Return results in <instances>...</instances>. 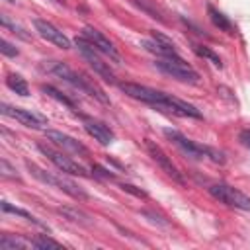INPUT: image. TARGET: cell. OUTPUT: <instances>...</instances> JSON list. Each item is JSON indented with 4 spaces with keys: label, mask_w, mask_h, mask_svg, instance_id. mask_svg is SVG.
I'll return each mask as SVG.
<instances>
[{
    "label": "cell",
    "mask_w": 250,
    "mask_h": 250,
    "mask_svg": "<svg viewBox=\"0 0 250 250\" xmlns=\"http://www.w3.org/2000/svg\"><path fill=\"white\" fill-rule=\"evenodd\" d=\"M121 92H125L129 98L133 100H139L143 104H148L156 109H162V111H168V113H174V115H182V117H195V119H201V111L176 98V96H170L166 92H160V90H154V88H148V86H143V84H137V82H121L119 84Z\"/></svg>",
    "instance_id": "6da1fadb"
},
{
    "label": "cell",
    "mask_w": 250,
    "mask_h": 250,
    "mask_svg": "<svg viewBox=\"0 0 250 250\" xmlns=\"http://www.w3.org/2000/svg\"><path fill=\"white\" fill-rule=\"evenodd\" d=\"M43 70H47L49 74H55V76H59L61 80H64L66 84H70L74 90H78V92H82V94H88V96H92L94 100H98V102H102V104H109V98L104 94V90L102 88H98L90 78H86L84 74H80V72H76L74 68H70L66 62H61V61H43Z\"/></svg>",
    "instance_id": "7a4b0ae2"
},
{
    "label": "cell",
    "mask_w": 250,
    "mask_h": 250,
    "mask_svg": "<svg viewBox=\"0 0 250 250\" xmlns=\"http://www.w3.org/2000/svg\"><path fill=\"white\" fill-rule=\"evenodd\" d=\"M164 135L168 137V141L172 145H176L186 156L189 158H195V160H203V158H209L217 164H225V154L209 145H201V143H195L191 139H188L184 133L176 131V129H164Z\"/></svg>",
    "instance_id": "3957f363"
},
{
    "label": "cell",
    "mask_w": 250,
    "mask_h": 250,
    "mask_svg": "<svg viewBox=\"0 0 250 250\" xmlns=\"http://www.w3.org/2000/svg\"><path fill=\"white\" fill-rule=\"evenodd\" d=\"M25 166H27V170L31 172V176L37 178L41 184H47V186H51V188H57V189L68 193V195L74 197V199H88V193H86L76 182H72L70 178H66L64 172H62V174H55V172H49V170L39 168V166L33 164V162H25Z\"/></svg>",
    "instance_id": "277c9868"
},
{
    "label": "cell",
    "mask_w": 250,
    "mask_h": 250,
    "mask_svg": "<svg viewBox=\"0 0 250 250\" xmlns=\"http://www.w3.org/2000/svg\"><path fill=\"white\" fill-rule=\"evenodd\" d=\"M152 64L156 70H160L162 74H166L174 80H180L186 84H197L199 82L197 70L193 66H189L180 55L178 57H156Z\"/></svg>",
    "instance_id": "5b68a950"
},
{
    "label": "cell",
    "mask_w": 250,
    "mask_h": 250,
    "mask_svg": "<svg viewBox=\"0 0 250 250\" xmlns=\"http://www.w3.org/2000/svg\"><path fill=\"white\" fill-rule=\"evenodd\" d=\"M76 49L80 51V55L88 61V64L94 68V72L96 74H100L105 82H109V84H115V74H113V70L109 68V62H105L100 55V51L84 37V35H80V37H76Z\"/></svg>",
    "instance_id": "8992f818"
},
{
    "label": "cell",
    "mask_w": 250,
    "mask_h": 250,
    "mask_svg": "<svg viewBox=\"0 0 250 250\" xmlns=\"http://www.w3.org/2000/svg\"><path fill=\"white\" fill-rule=\"evenodd\" d=\"M209 195L215 197L217 201L229 205V207H234V209H240V211H250V197L246 193H242L240 189L229 186V184H213L207 188Z\"/></svg>",
    "instance_id": "52a82bcc"
},
{
    "label": "cell",
    "mask_w": 250,
    "mask_h": 250,
    "mask_svg": "<svg viewBox=\"0 0 250 250\" xmlns=\"http://www.w3.org/2000/svg\"><path fill=\"white\" fill-rule=\"evenodd\" d=\"M37 150L41 152V154H45L61 172H64V174H72V176H84V178H88L90 176V172L78 162V160H74V158H70V156H66L64 152H61V150H55L53 146H49V145H37Z\"/></svg>",
    "instance_id": "ba28073f"
},
{
    "label": "cell",
    "mask_w": 250,
    "mask_h": 250,
    "mask_svg": "<svg viewBox=\"0 0 250 250\" xmlns=\"http://www.w3.org/2000/svg\"><path fill=\"white\" fill-rule=\"evenodd\" d=\"M0 111L6 117H12L16 121H20L21 125L29 127V129H43L47 125V119L31 109H23V107H16V105H8V104H0Z\"/></svg>",
    "instance_id": "9c48e42d"
},
{
    "label": "cell",
    "mask_w": 250,
    "mask_h": 250,
    "mask_svg": "<svg viewBox=\"0 0 250 250\" xmlns=\"http://www.w3.org/2000/svg\"><path fill=\"white\" fill-rule=\"evenodd\" d=\"M145 146H146V150H148V154H150V158L160 166V170L166 174V176H170L174 182H178V184H186V180H184V176H182V172L176 168V164L170 160V156L156 145V143H152L150 139H145Z\"/></svg>",
    "instance_id": "30bf717a"
},
{
    "label": "cell",
    "mask_w": 250,
    "mask_h": 250,
    "mask_svg": "<svg viewBox=\"0 0 250 250\" xmlns=\"http://www.w3.org/2000/svg\"><path fill=\"white\" fill-rule=\"evenodd\" d=\"M82 35L104 55V57H107L109 61H113V62H121V55L117 53V49L113 47V43L102 33V31H98L96 27H92V25H86L84 29H82Z\"/></svg>",
    "instance_id": "8fae6325"
},
{
    "label": "cell",
    "mask_w": 250,
    "mask_h": 250,
    "mask_svg": "<svg viewBox=\"0 0 250 250\" xmlns=\"http://www.w3.org/2000/svg\"><path fill=\"white\" fill-rule=\"evenodd\" d=\"M33 27H35V31H37L45 41L53 43L55 47H59V49H70V39H68L57 25H53L51 21L41 20V18H35V20H33Z\"/></svg>",
    "instance_id": "7c38bea8"
},
{
    "label": "cell",
    "mask_w": 250,
    "mask_h": 250,
    "mask_svg": "<svg viewBox=\"0 0 250 250\" xmlns=\"http://www.w3.org/2000/svg\"><path fill=\"white\" fill-rule=\"evenodd\" d=\"M45 137H47V141H51L61 150H66V152H72V154H78V156H86L88 154V148L80 141H76L74 137H70V135H66L62 131L45 129Z\"/></svg>",
    "instance_id": "4fadbf2b"
},
{
    "label": "cell",
    "mask_w": 250,
    "mask_h": 250,
    "mask_svg": "<svg viewBox=\"0 0 250 250\" xmlns=\"http://www.w3.org/2000/svg\"><path fill=\"white\" fill-rule=\"evenodd\" d=\"M141 45H143L148 53H154L156 57H178L176 45H174L168 37H164V35H160V33H156V31H152V37H150V39H143Z\"/></svg>",
    "instance_id": "5bb4252c"
},
{
    "label": "cell",
    "mask_w": 250,
    "mask_h": 250,
    "mask_svg": "<svg viewBox=\"0 0 250 250\" xmlns=\"http://www.w3.org/2000/svg\"><path fill=\"white\" fill-rule=\"evenodd\" d=\"M82 123H84L86 133H88L90 137H94L100 145L107 146V145H111V143L115 141L113 131H111L105 123H102V121H98V119H92V117H84V115H82Z\"/></svg>",
    "instance_id": "9a60e30c"
},
{
    "label": "cell",
    "mask_w": 250,
    "mask_h": 250,
    "mask_svg": "<svg viewBox=\"0 0 250 250\" xmlns=\"http://www.w3.org/2000/svg\"><path fill=\"white\" fill-rule=\"evenodd\" d=\"M207 16H209L211 23H213L219 31H225L227 35H234V25L230 23V20H229L221 10H217L213 4H207Z\"/></svg>",
    "instance_id": "2e32d148"
},
{
    "label": "cell",
    "mask_w": 250,
    "mask_h": 250,
    "mask_svg": "<svg viewBox=\"0 0 250 250\" xmlns=\"http://www.w3.org/2000/svg\"><path fill=\"white\" fill-rule=\"evenodd\" d=\"M0 207H2V211L4 213H12V215H18V217H23L25 221H29V223H33V225H37V227H41V229H49L47 225H43L37 217H33L29 211H25V209H21V207H16V205H12V203H8L6 199H2L0 201Z\"/></svg>",
    "instance_id": "e0dca14e"
},
{
    "label": "cell",
    "mask_w": 250,
    "mask_h": 250,
    "mask_svg": "<svg viewBox=\"0 0 250 250\" xmlns=\"http://www.w3.org/2000/svg\"><path fill=\"white\" fill-rule=\"evenodd\" d=\"M0 23H2V27H4V29H10V31H12L14 35H18L20 39H23V41H29V39H31L29 31H27L23 25H20L18 21H14L10 16L0 14Z\"/></svg>",
    "instance_id": "ac0fdd59"
},
{
    "label": "cell",
    "mask_w": 250,
    "mask_h": 250,
    "mask_svg": "<svg viewBox=\"0 0 250 250\" xmlns=\"http://www.w3.org/2000/svg\"><path fill=\"white\" fill-rule=\"evenodd\" d=\"M59 213L64 215L68 221L72 223H78V225H92V219L90 215H86L84 211L80 209H74V207H59Z\"/></svg>",
    "instance_id": "d6986e66"
},
{
    "label": "cell",
    "mask_w": 250,
    "mask_h": 250,
    "mask_svg": "<svg viewBox=\"0 0 250 250\" xmlns=\"http://www.w3.org/2000/svg\"><path fill=\"white\" fill-rule=\"evenodd\" d=\"M6 86L12 92L20 94V96H29V86H27V82L20 74H8L6 76Z\"/></svg>",
    "instance_id": "ffe728a7"
},
{
    "label": "cell",
    "mask_w": 250,
    "mask_h": 250,
    "mask_svg": "<svg viewBox=\"0 0 250 250\" xmlns=\"http://www.w3.org/2000/svg\"><path fill=\"white\" fill-rule=\"evenodd\" d=\"M41 92H43V94H47L49 98L57 100L59 104H62V105H66V107H70V109H74V107H76V104H74L68 96H64L62 92H59V90H57L55 86H51V84H43V86H41Z\"/></svg>",
    "instance_id": "44dd1931"
},
{
    "label": "cell",
    "mask_w": 250,
    "mask_h": 250,
    "mask_svg": "<svg viewBox=\"0 0 250 250\" xmlns=\"http://www.w3.org/2000/svg\"><path fill=\"white\" fill-rule=\"evenodd\" d=\"M27 246H31V242H25V240L16 238L12 234H2L0 236V248L2 250H25Z\"/></svg>",
    "instance_id": "7402d4cb"
},
{
    "label": "cell",
    "mask_w": 250,
    "mask_h": 250,
    "mask_svg": "<svg viewBox=\"0 0 250 250\" xmlns=\"http://www.w3.org/2000/svg\"><path fill=\"white\" fill-rule=\"evenodd\" d=\"M141 12H145L148 18H152V20H158V21H164V18H162V12L154 6V2L152 0H131Z\"/></svg>",
    "instance_id": "603a6c76"
},
{
    "label": "cell",
    "mask_w": 250,
    "mask_h": 250,
    "mask_svg": "<svg viewBox=\"0 0 250 250\" xmlns=\"http://www.w3.org/2000/svg\"><path fill=\"white\" fill-rule=\"evenodd\" d=\"M191 49H193V53H195V55H199V57H203V59L211 61V62H213L217 68H221V66H223V61H221V57H219V55H215V53H213L209 47L193 43V45H191Z\"/></svg>",
    "instance_id": "cb8c5ba5"
},
{
    "label": "cell",
    "mask_w": 250,
    "mask_h": 250,
    "mask_svg": "<svg viewBox=\"0 0 250 250\" xmlns=\"http://www.w3.org/2000/svg\"><path fill=\"white\" fill-rule=\"evenodd\" d=\"M29 242H31L33 248H62L61 242H57V240H53V238H49V236H35V238H31Z\"/></svg>",
    "instance_id": "d4e9b609"
},
{
    "label": "cell",
    "mask_w": 250,
    "mask_h": 250,
    "mask_svg": "<svg viewBox=\"0 0 250 250\" xmlns=\"http://www.w3.org/2000/svg\"><path fill=\"white\" fill-rule=\"evenodd\" d=\"M0 172H2V176H4V178L20 180V176L16 174V168H12V166H10V162H8L6 158H2V160H0Z\"/></svg>",
    "instance_id": "484cf974"
},
{
    "label": "cell",
    "mask_w": 250,
    "mask_h": 250,
    "mask_svg": "<svg viewBox=\"0 0 250 250\" xmlns=\"http://www.w3.org/2000/svg\"><path fill=\"white\" fill-rule=\"evenodd\" d=\"M0 51H2V55H6V57H18V53H20L8 39H2V41H0Z\"/></svg>",
    "instance_id": "4316f807"
},
{
    "label": "cell",
    "mask_w": 250,
    "mask_h": 250,
    "mask_svg": "<svg viewBox=\"0 0 250 250\" xmlns=\"http://www.w3.org/2000/svg\"><path fill=\"white\" fill-rule=\"evenodd\" d=\"M123 191H129V193H133V195H137V197H146V191H143V189H137L135 186H131V184H121L119 186Z\"/></svg>",
    "instance_id": "83f0119b"
},
{
    "label": "cell",
    "mask_w": 250,
    "mask_h": 250,
    "mask_svg": "<svg viewBox=\"0 0 250 250\" xmlns=\"http://www.w3.org/2000/svg\"><path fill=\"white\" fill-rule=\"evenodd\" d=\"M238 141H240V145H242L244 148L250 150V129H242V131L238 133Z\"/></svg>",
    "instance_id": "f1b7e54d"
},
{
    "label": "cell",
    "mask_w": 250,
    "mask_h": 250,
    "mask_svg": "<svg viewBox=\"0 0 250 250\" xmlns=\"http://www.w3.org/2000/svg\"><path fill=\"white\" fill-rule=\"evenodd\" d=\"M6 2H10V4H14V2H16V0H6Z\"/></svg>",
    "instance_id": "f546056e"
},
{
    "label": "cell",
    "mask_w": 250,
    "mask_h": 250,
    "mask_svg": "<svg viewBox=\"0 0 250 250\" xmlns=\"http://www.w3.org/2000/svg\"><path fill=\"white\" fill-rule=\"evenodd\" d=\"M55 2H57V4H62V0H55Z\"/></svg>",
    "instance_id": "4dcf8cb0"
}]
</instances>
